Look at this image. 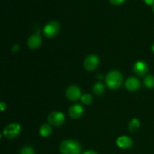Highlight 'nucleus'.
<instances>
[{
  "label": "nucleus",
  "mask_w": 154,
  "mask_h": 154,
  "mask_svg": "<svg viewBox=\"0 0 154 154\" xmlns=\"http://www.w3.org/2000/svg\"><path fill=\"white\" fill-rule=\"evenodd\" d=\"M81 146L75 140H66L60 144V151L62 154H81Z\"/></svg>",
  "instance_id": "nucleus-1"
},
{
  "label": "nucleus",
  "mask_w": 154,
  "mask_h": 154,
  "mask_svg": "<svg viewBox=\"0 0 154 154\" xmlns=\"http://www.w3.org/2000/svg\"><path fill=\"white\" fill-rule=\"evenodd\" d=\"M123 75L119 71L117 70L111 71L107 75L105 79L107 86L111 90H117L120 88L123 84Z\"/></svg>",
  "instance_id": "nucleus-2"
},
{
  "label": "nucleus",
  "mask_w": 154,
  "mask_h": 154,
  "mask_svg": "<svg viewBox=\"0 0 154 154\" xmlns=\"http://www.w3.org/2000/svg\"><path fill=\"white\" fill-rule=\"evenodd\" d=\"M21 132V126L19 123H13L7 125L3 130V135L8 139L17 138Z\"/></svg>",
  "instance_id": "nucleus-3"
},
{
  "label": "nucleus",
  "mask_w": 154,
  "mask_h": 154,
  "mask_svg": "<svg viewBox=\"0 0 154 154\" xmlns=\"http://www.w3.org/2000/svg\"><path fill=\"white\" fill-rule=\"evenodd\" d=\"M60 26L57 21H51L45 25L43 29V33L46 37L49 38L56 37L59 34Z\"/></svg>",
  "instance_id": "nucleus-4"
},
{
  "label": "nucleus",
  "mask_w": 154,
  "mask_h": 154,
  "mask_svg": "<svg viewBox=\"0 0 154 154\" xmlns=\"http://www.w3.org/2000/svg\"><path fill=\"white\" fill-rule=\"evenodd\" d=\"M66 117L63 112L60 111H53L48 116V123L54 126H60L64 123Z\"/></svg>",
  "instance_id": "nucleus-5"
},
{
  "label": "nucleus",
  "mask_w": 154,
  "mask_h": 154,
  "mask_svg": "<svg viewBox=\"0 0 154 154\" xmlns=\"http://www.w3.org/2000/svg\"><path fill=\"white\" fill-rule=\"evenodd\" d=\"M99 65V58L96 55L90 54L87 56L84 62V66L88 72H93Z\"/></svg>",
  "instance_id": "nucleus-6"
},
{
  "label": "nucleus",
  "mask_w": 154,
  "mask_h": 154,
  "mask_svg": "<svg viewBox=\"0 0 154 154\" xmlns=\"http://www.w3.org/2000/svg\"><path fill=\"white\" fill-rule=\"evenodd\" d=\"M66 96L69 100L78 101V99H81L82 94H81V91L79 87L75 85H72L66 89Z\"/></svg>",
  "instance_id": "nucleus-7"
},
{
  "label": "nucleus",
  "mask_w": 154,
  "mask_h": 154,
  "mask_svg": "<svg viewBox=\"0 0 154 154\" xmlns=\"http://www.w3.org/2000/svg\"><path fill=\"white\" fill-rule=\"evenodd\" d=\"M42 39L40 35V30H38L36 34L30 36L28 39V42H27L28 47L32 50L38 49L42 45Z\"/></svg>",
  "instance_id": "nucleus-8"
},
{
  "label": "nucleus",
  "mask_w": 154,
  "mask_h": 154,
  "mask_svg": "<svg viewBox=\"0 0 154 154\" xmlns=\"http://www.w3.org/2000/svg\"><path fill=\"white\" fill-rule=\"evenodd\" d=\"M148 66L145 62L138 61L135 63L133 66V71L137 75L140 77L144 76L148 72Z\"/></svg>",
  "instance_id": "nucleus-9"
},
{
  "label": "nucleus",
  "mask_w": 154,
  "mask_h": 154,
  "mask_svg": "<svg viewBox=\"0 0 154 154\" xmlns=\"http://www.w3.org/2000/svg\"><path fill=\"white\" fill-rule=\"evenodd\" d=\"M84 109L81 105L79 104H75L72 105L69 109V114L71 118L76 120V119L80 118L84 114Z\"/></svg>",
  "instance_id": "nucleus-10"
},
{
  "label": "nucleus",
  "mask_w": 154,
  "mask_h": 154,
  "mask_svg": "<svg viewBox=\"0 0 154 154\" xmlns=\"http://www.w3.org/2000/svg\"><path fill=\"white\" fill-rule=\"evenodd\" d=\"M116 143H117V145L122 149H129L133 145V141H132V138L129 136H126V135L119 137L117 139Z\"/></svg>",
  "instance_id": "nucleus-11"
},
{
  "label": "nucleus",
  "mask_w": 154,
  "mask_h": 154,
  "mask_svg": "<svg viewBox=\"0 0 154 154\" xmlns=\"http://www.w3.org/2000/svg\"><path fill=\"white\" fill-rule=\"evenodd\" d=\"M125 86L126 88L129 91H136L139 89L141 84L138 78H135V77H129L125 83Z\"/></svg>",
  "instance_id": "nucleus-12"
},
{
  "label": "nucleus",
  "mask_w": 154,
  "mask_h": 154,
  "mask_svg": "<svg viewBox=\"0 0 154 154\" xmlns=\"http://www.w3.org/2000/svg\"><path fill=\"white\" fill-rule=\"evenodd\" d=\"M39 133H40L41 136L47 138V137L50 136L52 133V128L50 125L43 124L42 126H41L40 129H39Z\"/></svg>",
  "instance_id": "nucleus-13"
},
{
  "label": "nucleus",
  "mask_w": 154,
  "mask_h": 154,
  "mask_svg": "<svg viewBox=\"0 0 154 154\" xmlns=\"http://www.w3.org/2000/svg\"><path fill=\"white\" fill-rule=\"evenodd\" d=\"M140 128V121L138 119L133 118L131 120L129 123V129L131 132H137L139 130Z\"/></svg>",
  "instance_id": "nucleus-14"
},
{
  "label": "nucleus",
  "mask_w": 154,
  "mask_h": 154,
  "mask_svg": "<svg viewBox=\"0 0 154 154\" xmlns=\"http://www.w3.org/2000/svg\"><path fill=\"white\" fill-rule=\"evenodd\" d=\"M105 86L102 84V83H96L95 85L93 86V91L95 95L96 96H101L105 93Z\"/></svg>",
  "instance_id": "nucleus-15"
},
{
  "label": "nucleus",
  "mask_w": 154,
  "mask_h": 154,
  "mask_svg": "<svg viewBox=\"0 0 154 154\" xmlns=\"http://www.w3.org/2000/svg\"><path fill=\"white\" fill-rule=\"evenodd\" d=\"M144 84L147 88L152 89L154 87V76L153 75H147L144 80Z\"/></svg>",
  "instance_id": "nucleus-16"
},
{
  "label": "nucleus",
  "mask_w": 154,
  "mask_h": 154,
  "mask_svg": "<svg viewBox=\"0 0 154 154\" xmlns=\"http://www.w3.org/2000/svg\"><path fill=\"white\" fill-rule=\"evenodd\" d=\"M81 99L82 103H84V105H90V104L93 102V100L92 96H90V95L88 94V93H86V94L82 95Z\"/></svg>",
  "instance_id": "nucleus-17"
},
{
  "label": "nucleus",
  "mask_w": 154,
  "mask_h": 154,
  "mask_svg": "<svg viewBox=\"0 0 154 154\" xmlns=\"http://www.w3.org/2000/svg\"><path fill=\"white\" fill-rule=\"evenodd\" d=\"M20 154H35V150L32 147L26 146L23 147L20 150Z\"/></svg>",
  "instance_id": "nucleus-18"
},
{
  "label": "nucleus",
  "mask_w": 154,
  "mask_h": 154,
  "mask_svg": "<svg viewBox=\"0 0 154 154\" xmlns=\"http://www.w3.org/2000/svg\"><path fill=\"white\" fill-rule=\"evenodd\" d=\"M124 1L125 0H110V2L114 5H120L124 2Z\"/></svg>",
  "instance_id": "nucleus-19"
},
{
  "label": "nucleus",
  "mask_w": 154,
  "mask_h": 154,
  "mask_svg": "<svg viewBox=\"0 0 154 154\" xmlns=\"http://www.w3.org/2000/svg\"><path fill=\"white\" fill-rule=\"evenodd\" d=\"M20 50V45H14L11 48L12 52H17Z\"/></svg>",
  "instance_id": "nucleus-20"
},
{
  "label": "nucleus",
  "mask_w": 154,
  "mask_h": 154,
  "mask_svg": "<svg viewBox=\"0 0 154 154\" xmlns=\"http://www.w3.org/2000/svg\"><path fill=\"white\" fill-rule=\"evenodd\" d=\"M6 104L5 103V102H1V104H0V108H1V111H4L6 109Z\"/></svg>",
  "instance_id": "nucleus-21"
},
{
  "label": "nucleus",
  "mask_w": 154,
  "mask_h": 154,
  "mask_svg": "<svg viewBox=\"0 0 154 154\" xmlns=\"http://www.w3.org/2000/svg\"><path fill=\"white\" fill-rule=\"evenodd\" d=\"M144 1L146 4L149 5H154V0H144Z\"/></svg>",
  "instance_id": "nucleus-22"
},
{
  "label": "nucleus",
  "mask_w": 154,
  "mask_h": 154,
  "mask_svg": "<svg viewBox=\"0 0 154 154\" xmlns=\"http://www.w3.org/2000/svg\"><path fill=\"white\" fill-rule=\"evenodd\" d=\"M83 154H98L96 151H93V150H87V151L84 152Z\"/></svg>",
  "instance_id": "nucleus-23"
},
{
  "label": "nucleus",
  "mask_w": 154,
  "mask_h": 154,
  "mask_svg": "<svg viewBox=\"0 0 154 154\" xmlns=\"http://www.w3.org/2000/svg\"><path fill=\"white\" fill-rule=\"evenodd\" d=\"M152 51H153V52L154 53V44L153 45V46H152Z\"/></svg>",
  "instance_id": "nucleus-24"
},
{
  "label": "nucleus",
  "mask_w": 154,
  "mask_h": 154,
  "mask_svg": "<svg viewBox=\"0 0 154 154\" xmlns=\"http://www.w3.org/2000/svg\"><path fill=\"white\" fill-rule=\"evenodd\" d=\"M153 13H154V5H153Z\"/></svg>",
  "instance_id": "nucleus-25"
}]
</instances>
